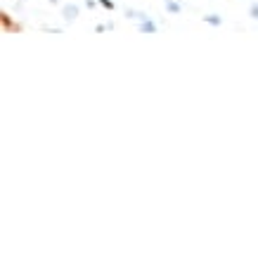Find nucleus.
Wrapping results in <instances>:
<instances>
[{"instance_id":"nucleus-6","label":"nucleus","mask_w":258,"mask_h":258,"mask_svg":"<svg viewBox=\"0 0 258 258\" xmlns=\"http://www.w3.org/2000/svg\"><path fill=\"white\" fill-rule=\"evenodd\" d=\"M166 3H168V0H166Z\"/></svg>"},{"instance_id":"nucleus-2","label":"nucleus","mask_w":258,"mask_h":258,"mask_svg":"<svg viewBox=\"0 0 258 258\" xmlns=\"http://www.w3.org/2000/svg\"><path fill=\"white\" fill-rule=\"evenodd\" d=\"M64 17H67V19H76V17H79V8H76V5H67V8H64Z\"/></svg>"},{"instance_id":"nucleus-4","label":"nucleus","mask_w":258,"mask_h":258,"mask_svg":"<svg viewBox=\"0 0 258 258\" xmlns=\"http://www.w3.org/2000/svg\"><path fill=\"white\" fill-rule=\"evenodd\" d=\"M251 17H256V19H258V3H253V5H251Z\"/></svg>"},{"instance_id":"nucleus-5","label":"nucleus","mask_w":258,"mask_h":258,"mask_svg":"<svg viewBox=\"0 0 258 258\" xmlns=\"http://www.w3.org/2000/svg\"><path fill=\"white\" fill-rule=\"evenodd\" d=\"M100 3H102V5H104V8H114V3H111V0H100Z\"/></svg>"},{"instance_id":"nucleus-1","label":"nucleus","mask_w":258,"mask_h":258,"mask_svg":"<svg viewBox=\"0 0 258 258\" xmlns=\"http://www.w3.org/2000/svg\"><path fill=\"white\" fill-rule=\"evenodd\" d=\"M140 31H145V33H157V24H154V22H152V19L147 17V19L140 24Z\"/></svg>"},{"instance_id":"nucleus-3","label":"nucleus","mask_w":258,"mask_h":258,"mask_svg":"<svg viewBox=\"0 0 258 258\" xmlns=\"http://www.w3.org/2000/svg\"><path fill=\"white\" fill-rule=\"evenodd\" d=\"M204 19H206L209 24H213V26H218V24H220V19L216 15H209V17H204Z\"/></svg>"}]
</instances>
